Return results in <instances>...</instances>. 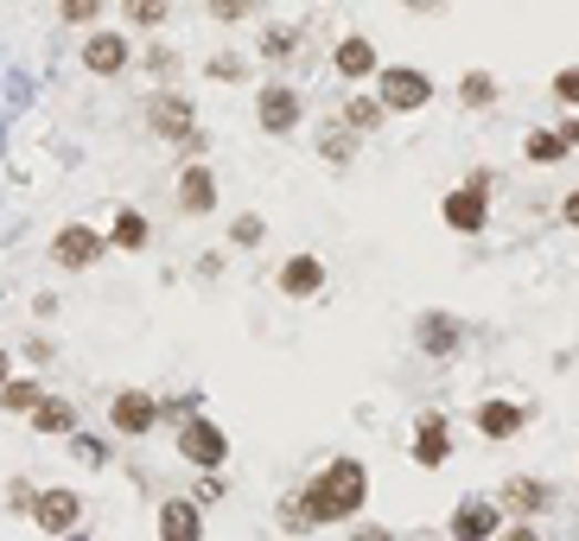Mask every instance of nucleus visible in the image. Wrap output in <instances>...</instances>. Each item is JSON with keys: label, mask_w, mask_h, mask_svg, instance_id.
<instances>
[{"label": "nucleus", "mask_w": 579, "mask_h": 541, "mask_svg": "<svg viewBox=\"0 0 579 541\" xmlns=\"http://www.w3.org/2000/svg\"><path fill=\"white\" fill-rule=\"evenodd\" d=\"M64 541H90V535H83V529H76V535H64Z\"/></svg>", "instance_id": "nucleus-42"}, {"label": "nucleus", "mask_w": 579, "mask_h": 541, "mask_svg": "<svg viewBox=\"0 0 579 541\" xmlns=\"http://www.w3.org/2000/svg\"><path fill=\"white\" fill-rule=\"evenodd\" d=\"M108 256V236L90 230V223H64V230L51 236V261L64 268V274H83V268H96Z\"/></svg>", "instance_id": "nucleus-4"}, {"label": "nucleus", "mask_w": 579, "mask_h": 541, "mask_svg": "<svg viewBox=\"0 0 579 541\" xmlns=\"http://www.w3.org/2000/svg\"><path fill=\"white\" fill-rule=\"evenodd\" d=\"M178 210H185V217H210V210H217V173H210L204 159L178 166Z\"/></svg>", "instance_id": "nucleus-14"}, {"label": "nucleus", "mask_w": 579, "mask_h": 541, "mask_svg": "<svg viewBox=\"0 0 579 541\" xmlns=\"http://www.w3.org/2000/svg\"><path fill=\"white\" fill-rule=\"evenodd\" d=\"M25 363H51V344H45V337H25Z\"/></svg>", "instance_id": "nucleus-39"}, {"label": "nucleus", "mask_w": 579, "mask_h": 541, "mask_svg": "<svg viewBox=\"0 0 579 541\" xmlns=\"http://www.w3.org/2000/svg\"><path fill=\"white\" fill-rule=\"evenodd\" d=\"M280 529H287V535H312V522H306L300 497H287V503H280Z\"/></svg>", "instance_id": "nucleus-29"}, {"label": "nucleus", "mask_w": 579, "mask_h": 541, "mask_svg": "<svg viewBox=\"0 0 579 541\" xmlns=\"http://www.w3.org/2000/svg\"><path fill=\"white\" fill-rule=\"evenodd\" d=\"M465 191H478V198H490V191H497V179H490V166H472V173H465Z\"/></svg>", "instance_id": "nucleus-34"}, {"label": "nucleus", "mask_w": 579, "mask_h": 541, "mask_svg": "<svg viewBox=\"0 0 579 541\" xmlns=\"http://www.w3.org/2000/svg\"><path fill=\"white\" fill-rule=\"evenodd\" d=\"M382 122H389V108L376 96H351V103L338 108V128H351V134H376Z\"/></svg>", "instance_id": "nucleus-22"}, {"label": "nucleus", "mask_w": 579, "mask_h": 541, "mask_svg": "<svg viewBox=\"0 0 579 541\" xmlns=\"http://www.w3.org/2000/svg\"><path fill=\"white\" fill-rule=\"evenodd\" d=\"M159 541H204V510L192 497H166L159 503Z\"/></svg>", "instance_id": "nucleus-16"}, {"label": "nucleus", "mask_w": 579, "mask_h": 541, "mask_svg": "<svg viewBox=\"0 0 579 541\" xmlns=\"http://www.w3.org/2000/svg\"><path fill=\"white\" fill-rule=\"evenodd\" d=\"M147 128L159 134V141H178V147H185V141L198 134V108L185 103L178 90H153L147 96Z\"/></svg>", "instance_id": "nucleus-5"}, {"label": "nucleus", "mask_w": 579, "mask_h": 541, "mask_svg": "<svg viewBox=\"0 0 579 541\" xmlns=\"http://www.w3.org/2000/svg\"><path fill=\"white\" fill-rule=\"evenodd\" d=\"M376 103L389 108V115H414V108L433 103V77L414 71V64H382L376 71Z\"/></svg>", "instance_id": "nucleus-2"}, {"label": "nucleus", "mask_w": 579, "mask_h": 541, "mask_svg": "<svg viewBox=\"0 0 579 541\" xmlns=\"http://www.w3.org/2000/svg\"><path fill=\"white\" fill-rule=\"evenodd\" d=\"M446 459H453V427H446V414L440 408H427L421 420H414V465L440 471Z\"/></svg>", "instance_id": "nucleus-11"}, {"label": "nucleus", "mask_w": 579, "mask_h": 541, "mask_svg": "<svg viewBox=\"0 0 579 541\" xmlns=\"http://www.w3.org/2000/svg\"><path fill=\"white\" fill-rule=\"evenodd\" d=\"M560 217H567V223H573V230H579V185H573V191H567V198H560Z\"/></svg>", "instance_id": "nucleus-40"}, {"label": "nucleus", "mask_w": 579, "mask_h": 541, "mask_svg": "<svg viewBox=\"0 0 579 541\" xmlns=\"http://www.w3.org/2000/svg\"><path fill=\"white\" fill-rule=\"evenodd\" d=\"M458 103H465V108H490V103H497V77H490V71H465V77H458Z\"/></svg>", "instance_id": "nucleus-26"}, {"label": "nucleus", "mask_w": 579, "mask_h": 541, "mask_svg": "<svg viewBox=\"0 0 579 541\" xmlns=\"http://www.w3.org/2000/svg\"><path fill=\"white\" fill-rule=\"evenodd\" d=\"M523 427H529V408H523V402H484L478 408V434L484 439H516Z\"/></svg>", "instance_id": "nucleus-18"}, {"label": "nucleus", "mask_w": 579, "mask_h": 541, "mask_svg": "<svg viewBox=\"0 0 579 541\" xmlns=\"http://www.w3.org/2000/svg\"><path fill=\"white\" fill-rule=\"evenodd\" d=\"M319 159H325V166H351V159H356V134L338 128V122H325V128H319Z\"/></svg>", "instance_id": "nucleus-23"}, {"label": "nucleus", "mask_w": 579, "mask_h": 541, "mask_svg": "<svg viewBox=\"0 0 579 541\" xmlns=\"http://www.w3.org/2000/svg\"><path fill=\"white\" fill-rule=\"evenodd\" d=\"M560 141H567V154H579V115H567V122H560Z\"/></svg>", "instance_id": "nucleus-38"}, {"label": "nucleus", "mask_w": 579, "mask_h": 541, "mask_svg": "<svg viewBox=\"0 0 579 541\" xmlns=\"http://www.w3.org/2000/svg\"><path fill=\"white\" fill-rule=\"evenodd\" d=\"M382 64H376V45H370V39H363V32H351V39H344V45H338V77H376Z\"/></svg>", "instance_id": "nucleus-20"}, {"label": "nucleus", "mask_w": 579, "mask_h": 541, "mask_svg": "<svg viewBox=\"0 0 579 541\" xmlns=\"http://www.w3.org/2000/svg\"><path fill=\"white\" fill-rule=\"evenodd\" d=\"M39 402H45V388L32 383V376H13V383L0 388V408H7V414H25V420H32V408H39Z\"/></svg>", "instance_id": "nucleus-25"}, {"label": "nucleus", "mask_w": 579, "mask_h": 541, "mask_svg": "<svg viewBox=\"0 0 579 541\" xmlns=\"http://www.w3.org/2000/svg\"><path fill=\"white\" fill-rule=\"evenodd\" d=\"M504 535V510L484 503V497H465L453 510V541H497Z\"/></svg>", "instance_id": "nucleus-13"}, {"label": "nucleus", "mask_w": 579, "mask_h": 541, "mask_svg": "<svg viewBox=\"0 0 579 541\" xmlns=\"http://www.w3.org/2000/svg\"><path fill=\"white\" fill-rule=\"evenodd\" d=\"M497 541H541V529H535V522H504V535Z\"/></svg>", "instance_id": "nucleus-36"}, {"label": "nucleus", "mask_w": 579, "mask_h": 541, "mask_svg": "<svg viewBox=\"0 0 579 541\" xmlns=\"http://www.w3.org/2000/svg\"><path fill=\"white\" fill-rule=\"evenodd\" d=\"M370 503V465L363 459H331L319 465L300 490V510L312 529H331V522H356V510Z\"/></svg>", "instance_id": "nucleus-1"}, {"label": "nucleus", "mask_w": 579, "mask_h": 541, "mask_svg": "<svg viewBox=\"0 0 579 541\" xmlns=\"http://www.w3.org/2000/svg\"><path fill=\"white\" fill-rule=\"evenodd\" d=\"M261 236H268V223H261V217H236V230H229V242H242V249H255Z\"/></svg>", "instance_id": "nucleus-30"}, {"label": "nucleus", "mask_w": 579, "mask_h": 541, "mask_svg": "<svg viewBox=\"0 0 579 541\" xmlns=\"http://www.w3.org/2000/svg\"><path fill=\"white\" fill-rule=\"evenodd\" d=\"M13 383V357H7V351H0V388Z\"/></svg>", "instance_id": "nucleus-41"}, {"label": "nucleus", "mask_w": 579, "mask_h": 541, "mask_svg": "<svg viewBox=\"0 0 579 541\" xmlns=\"http://www.w3.org/2000/svg\"><path fill=\"white\" fill-rule=\"evenodd\" d=\"M293 52H300V32H293V27H268V32H261V58H268V64H287Z\"/></svg>", "instance_id": "nucleus-27"}, {"label": "nucleus", "mask_w": 579, "mask_h": 541, "mask_svg": "<svg viewBox=\"0 0 579 541\" xmlns=\"http://www.w3.org/2000/svg\"><path fill=\"white\" fill-rule=\"evenodd\" d=\"M83 71H96V77H122V71H127V39H122V32H90V39H83Z\"/></svg>", "instance_id": "nucleus-15"}, {"label": "nucleus", "mask_w": 579, "mask_h": 541, "mask_svg": "<svg viewBox=\"0 0 579 541\" xmlns=\"http://www.w3.org/2000/svg\"><path fill=\"white\" fill-rule=\"evenodd\" d=\"M32 427H39V434H58V439H71V434H76V408H71V402H64V395H45V402L32 408Z\"/></svg>", "instance_id": "nucleus-21"}, {"label": "nucleus", "mask_w": 579, "mask_h": 541, "mask_svg": "<svg viewBox=\"0 0 579 541\" xmlns=\"http://www.w3.org/2000/svg\"><path fill=\"white\" fill-rule=\"evenodd\" d=\"M344 541H402V535H389V529H382V522H356L351 535Z\"/></svg>", "instance_id": "nucleus-35"}, {"label": "nucleus", "mask_w": 579, "mask_h": 541, "mask_svg": "<svg viewBox=\"0 0 579 541\" xmlns=\"http://www.w3.org/2000/svg\"><path fill=\"white\" fill-rule=\"evenodd\" d=\"M108 427L115 434H153L159 427V395H147V388H115V402H108Z\"/></svg>", "instance_id": "nucleus-8"}, {"label": "nucleus", "mask_w": 579, "mask_h": 541, "mask_svg": "<svg viewBox=\"0 0 579 541\" xmlns=\"http://www.w3.org/2000/svg\"><path fill=\"white\" fill-rule=\"evenodd\" d=\"M58 13H64V27H90V20H96L102 7H96V0H64Z\"/></svg>", "instance_id": "nucleus-31"}, {"label": "nucleus", "mask_w": 579, "mask_h": 541, "mask_svg": "<svg viewBox=\"0 0 579 541\" xmlns=\"http://www.w3.org/2000/svg\"><path fill=\"white\" fill-rule=\"evenodd\" d=\"M127 20H134V27H166V7H159V0H141V7H127Z\"/></svg>", "instance_id": "nucleus-32"}, {"label": "nucleus", "mask_w": 579, "mask_h": 541, "mask_svg": "<svg viewBox=\"0 0 579 541\" xmlns=\"http://www.w3.org/2000/svg\"><path fill=\"white\" fill-rule=\"evenodd\" d=\"M458 344H465V325H458L453 312H421L414 319V351L421 357L446 363V357H458Z\"/></svg>", "instance_id": "nucleus-9"}, {"label": "nucleus", "mask_w": 579, "mask_h": 541, "mask_svg": "<svg viewBox=\"0 0 579 541\" xmlns=\"http://www.w3.org/2000/svg\"><path fill=\"white\" fill-rule=\"evenodd\" d=\"M210 13H217V20H242V13H249V0H210Z\"/></svg>", "instance_id": "nucleus-37"}, {"label": "nucleus", "mask_w": 579, "mask_h": 541, "mask_svg": "<svg viewBox=\"0 0 579 541\" xmlns=\"http://www.w3.org/2000/svg\"><path fill=\"white\" fill-rule=\"evenodd\" d=\"M300 90L293 83H261V96H255V122H261V134H275V141H287V134L300 128Z\"/></svg>", "instance_id": "nucleus-7"}, {"label": "nucleus", "mask_w": 579, "mask_h": 541, "mask_svg": "<svg viewBox=\"0 0 579 541\" xmlns=\"http://www.w3.org/2000/svg\"><path fill=\"white\" fill-rule=\"evenodd\" d=\"M497 510L516 516V522H535L541 510H555V485H541V478H509L497 490Z\"/></svg>", "instance_id": "nucleus-10"}, {"label": "nucleus", "mask_w": 579, "mask_h": 541, "mask_svg": "<svg viewBox=\"0 0 579 541\" xmlns=\"http://www.w3.org/2000/svg\"><path fill=\"white\" fill-rule=\"evenodd\" d=\"M178 459L198 465V471H217L229 459V434L210 420V414H192L185 427H178Z\"/></svg>", "instance_id": "nucleus-3"}, {"label": "nucleus", "mask_w": 579, "mask_h": 541, "mask_svg": "<svg viewBox=\"0 0 579 541\" xmlns=\"http://www.w3.org/2000/svg\"><path fill=\"white\" fill-rule=\"evenodd\" d=\"M440 217H446V230H458V236H484L490 230V198H478V191H446L440 198Z\"/></svg>", "instance_id": "nucleus-12"}, {"label": "nucleus", "mask_w": 579, "mask_h": 541, "mask_svg": "<svg viewBox=\"0 0 579 541\" xmlns=\"http://www.w3.org/2000/svg\"><path fill=\"white\" fill-rule=\"evenodd\" d=\"M280 293L287 300H312V293H325V261L319 256H293L280 268Z\"/></svg>", "instance_id": "nucleus-17"}, {"label": "nucleus", "mask_w": 579, "mask_h": 541, "mask_svg": "<svg viewBox=\"0 0 579 541\" xmlns=\"http://www.w3.org/2000/svg\"><path fill=\"white\" fill-rule=\"evenodd\" d=\"M523 154H529L535 166H560V159H567V141H560L555 128H529L523 134Z\"/></svg>", "instance_id": "nucleus-24"}, {"label": "nucleus", "mask_w": 579, "mask_h": 541, "mask_svg": "<svg viewBox=\"0 0 579 541\" xmlns=\"http://www.w3.org/2000/svg\"><path fill=\"white\" fill-rule=\"evenodd\" d=\"M555 103L579 108V71H560V77H555Z\"/></svg>", "instance_id": "nucleus-33"}, {"label": "nucleus", "mask_w": 579, "mask_h": 541, "mask_svg": "<svg viewBox=\"0 0 579 541\" xmlns=\"http://www.w3.org/2000/svg\"><path fill=\"white\" fill-rule=\"evenodd\" d=\"M32 522H39V529H45V535H76V529H83V497H76L71 485H45L39 490V503H32Z\"/></svg>", "instance_id": "nucleus-6"}, {"label": "nucleus", "mask_w": 579, "mask_h": 541, "mask_svg": "<svg viewBox=\"0 0 579 541\" xmlns=\"http://www.w3.org/2000/svg\"><path fill=\"white\" fill-rule=\"evenodd\" d=\"M147 217H141V210L134 205H122L115 210V223H108V249H122V256H141V249H147Z\"/></svg>", "instance_id": "nucleus-19"}, {"label": "nucleus", "mask_w": 579, "mask_h": 541, "mask_svg": "<svg viewBox=\"0 0 579 541\" xmlns=\"http://www.w3.org/2000/svg\"><path fill=\"white\" fill-rule=\"evenodd\" d=\"M32 503H39V490L25 485V478H13V485H7V510H13V516H32Z\"/></svg>", "instance_id": "nucleus-28"}]
</instances>
